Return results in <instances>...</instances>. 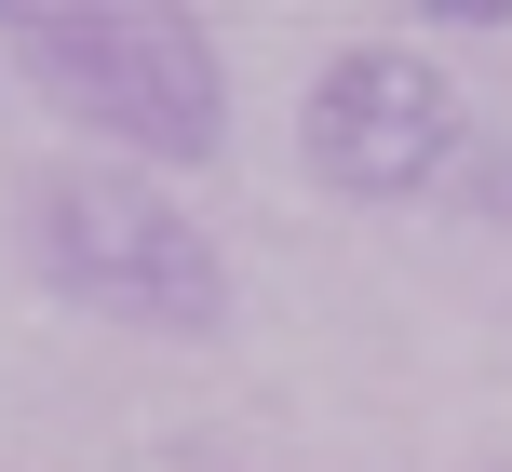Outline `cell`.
<instances>
[{"instance_id":"7a4b0ae2","label":"cell","mask_w":512,"mask_h":472,"mask_svg":"<svg viewBox=\"0 0 512 472\" xmlns=\"http://www.w3.org/2000/svg\"><path fill=\"white\" fill-rule=\"evenodd\" d=\"M27 257H41L54 297L108 324H149V338H216L230 324V257L189 203H162L122 162H54L27 189Z\"/></svg>"},{"instance_id":"6da1fadb","label":"cell","mask_w":512,"mask_h":472,"mask_svg":"<svg viewBox=\"0 0 512 472\" xmlns=\"http://www.w3.org/2000/svg\"><path fill=\"white\" fill-rule=\"evenodd\" d=\"M27 95L54 122L108 135L149 162H216L230 149V68H216L203 14H149V0H27L0 14Z\"/></svg>"},{"instance_id":"3957f363","label":"cell","mask_w":512,"mask_h":472,"mask_svg":"<svg viewBox=\"0 0 512 472\" xmlns=\"http://www.w3.org/2000/svg\"><path fill=\"white\" fill-rule=\"evenodd\" d=\"M297 149H310V176H324L337 203H418V189L459 176L472 108H459V81H445L432 54L351 41V54L297 95Z\"/></svg>"}]
</instances>
